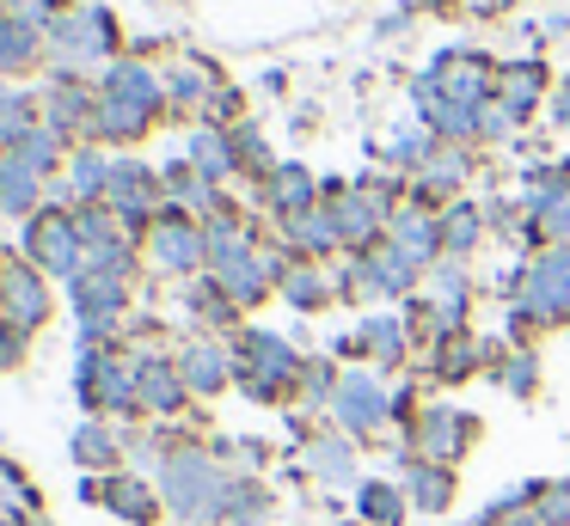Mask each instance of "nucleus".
Returning <instances> with one entry per match:
<instances>
[{
  "mask_svg": "<svg viewBox=\"0 0 570 526\" xmlns=\"http://www.w3.org/2000/svg\"><path fill=\"white\" fill-rule=\"evenodd\" d=\"M117 453H124V440H117V428H105V423H87L75 435V465L80 472H117Z\"/></svg>",
  "mask_w": 570,
  "mask_h": 526,
  "instance_id": "nucleus-8",
  "label": "nucleus"
},
{
  "mask_svg": "<svg viewBox=\"0 0 570 526\" xmlns=\"http://www.w3.org/2000/svg\"><path fill=\"white\" fill-rule=\"evenodd\" d=\"M405 496H411V508L442 514L448 502H454V465H442V459H417V453H411V459H405Z\"/></svg>",
  "mask_w": 570,
  "mask_h": 526,
  "instance_id": "nucleus-5",
  "label": "nucleus"
},
{
  "mask_svg": "<svg viewBox=\"0 0 570 526\" xmlns=\"http://www.w3.org/2000/svg\"><path fill=\"white\" fill-rule=\"evenodd\" d=\"M13 355H19V343L7 337V330H0V367H13Z\"/></svg>",
  "mask_w": 570,
  "mask_h": 526,
  "instance_id": "nucleus-15",
  "label": "nucleus"
},
{
  "mask_svg": "<svg viewBox=\"0 0 570 526\" xmlns=\"http://www.w3.org/2000/svg\"><path fill=\"white\" fill-rule=\"evenodd\" d=\"M533 508H540L546 526H570V484H540Z\"/></svg>",
  "mask_w": 570,
  "mask_h": 526,
  "instance_id": "nucleus-14",
  "label": "nucleus"
},
{
  "mask_svg": "<svg viewBox=\"0 0 570 526\" xmlns=\"http://www.w3.org/2000/svg\"><path fill=\"white\" fill-rule=\"evenodd\" d=\"M405 508H411V496H405V489H393V484H362L356 489V514L368 526H399V520H405Z\"/></svg>",
  "mask_w": 570,
  "mask_h": 526,
  "instance_id": "nucleus-9",
  "label": "nucleus"
},
{
  "mask_svg": "<svg viewBox=\"0 0 570 526\" xmlns=\"http://www.w3.org/2000/svg\"><path fill=\"white\" fill-rule=\"evenodd\" d=\"M0 520H38V489L7 459H0Z\"/></svg>",
  "mask_w": 570,
  "mask_h": 526,
  "instance_id": "nucleus-10",
  "label": "nucleus"
},
{
  "mask_svg": "<svg viewBox=\"0 0 570 526\" xmlns=\"http://www.w3.org/2000/svg\"><path fill=\"white\" fill-rule=\"evenodd\" d=\"M264 514H271V496H264V484L239 477V484H234V502H227V526H258Z\"/></svg>",
  "mask_w": 570,
  "mask_h": 526,
  "instance_id": "nucleus-12",
  "label": "nucleus"
},
{
  "mask_svg": "<svg viewBox=\"0 0 570 526\" xmlns=\"http://www.w3.org/2000/svg\"><path fill=\"white\" fill-rule=\"evenodd\" d=\"M472 416H454V410H423L417 423V459H442L454 465V453H466V435H472Z\"/></svg>",
  "mask_w": 570,
  "mask_h": 526,
  "instance_id": "nucleus-4",
  "label": "nucleus"
},
{
  "mask_svg": "<svg viewBox=\"0 0 570 526\" xmlns=\"http://www.w3.org/2000/svg\"><path fill=\"white\" fill-rule=\"evenodd\" d=\"M136 398L148 404V410H178L185 404V374L166 361H141L136 367Z\"/></svg>",
  "mask_w": 570,
  "mask_h": 526,
  "instance_id": "nucleus-7",
  "label": "nucleus"
},
{
  "mask_svg": "<svg viewBox=\"0 0 570 526\" xmlns=\"http://www.w3.org/2000/svg\"><path fill=\"white\" fill-rule=\"evenodd\" d=\"M234 484L239 477H227L222 465L209 459V453L197 447H178L160 459V496L173 514H185V520H227V502H234Z\"/></svg>",
  "mask_w": 570,
  "mask_h": 526,
  "instance_id": "nucleus-1",
  "label": "nucleus"
},
{
  "mask_svg": "<svg viewBox=\"0 0 570 526\" xmlns=\"http://www.w3.org/2000/svg\"><path fill=\"white\" fill-rule=\"evenodd\" d=\"M246 361H252V398H276V391L288 386V374H295V361H288V349L276 337H246Z\"/></svg>",
  "mask_w": 570,
  "mask_h": 526,
  "instance_id": "nucleus-6",
  "label": "nucleus"
},
{
  "mask_svg": "<svg viewBox=\"0 0 570 526\" xmlns=\"http://www.w3.org/2000/svg\"><path fill=\"white\" fill-rule=\"evenodd\" d=\"M222 379H227L222 349H190V361H185V386H190V391H215Z\"/></svg>",
  "mask_w": 570,
  "mask_h": 526,
  "instance_id": "nucleus-13",
  "label": "nucleus"
},
{
  "mask_svg": "<svg viewBox=\"0 0 570 526\" xmlns=\"http://www.w3.org/2000/svg\"><path fill=\"white\" fill-rule=\"evenodd\" d=\"M332 404H337V416H344L350 435H374V428L386 423V391L374 386V379H362V374H344V379H337Z\"/></svg>",
  "mask_w": 570,
  "mask_h": 526,
  "instance_id": "nucleus-2",
  "label": "nucleus"
},
{
  "mask_svg": "<svg viewBox=\"0 0 570 526\" xmlns=\"http://www.w3.org/2000/svg\"><path fill=\"white\" fill-rule=\"evenodd\" d=\"M87 496L105 502L111 514H124V520H136V526H154V520H160V489H148L141 477H105V484L87 489Z\"/></svg>",
  "mask_w": 570,
  "mask_h": 526,
  "instance_id": "nucleus-3",
  "label": "nucleus"
},
{
  "mask_svg": "<svg viewBox=\"0 0 570 526\" xmlns=\"http://www.w3.org/2000/svg\"><path fill=\"white\" fill-rule=\"evenodd\" d=\"M307 472L325 477V484H344V477L356 472V459H350V440H313V447H307Z\"/></svg>",
  "mask_w": 570,
  "mask_h": 526,
  "instance_id": "nucleus-11",
  "label": "nucleus"
}]
</instances>
